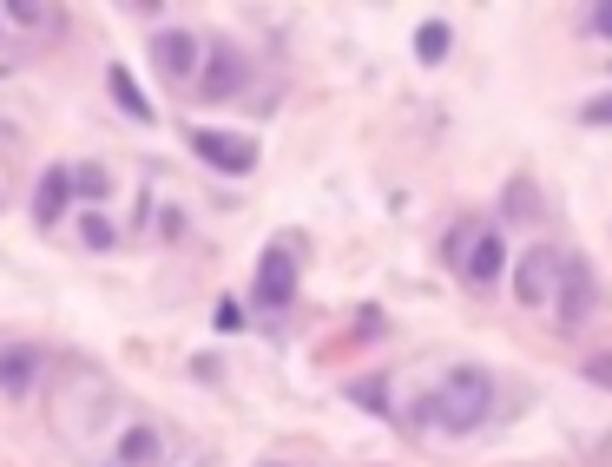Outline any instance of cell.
Masks as SVG:
<instances>
[{"instance_id": "2e32d148", "label": "cell", "mask_w": 612, "mask_h": 467, "mask_svg": "<svg viewBox=\"0 0 612 467\" xmlns=\"http://www.w3.org/2000/svg\"><path fill=\"white\" fill-rule=\"evenodd\" d=\"M0 14H7V20H20V27H47V20H53V7H40V0H7Z\"/></svg>"}, {"instance_id": "9c48e42d", "label": "cell", "mask_w": 612, "mask_h": 467, "mask_svg": "<svg viewBox=\"0 0 612 467\" xmlns=\"http://www.w3.org/2000/svg\"><path fill=\"white\" fill-rule=\"evenodd\" d=\"M40 389V349L33 343H14V336H0V395H33Z\"/></svg>"}, {"instance_id": "7a4b0ae2", "label": "cell", "mask_w": 612, "mask_h": 467, "mask_svg": "<svg viewBox=\"0 0 612 467\" xmlns=\"http://www.w3.org/2000/svg\"><path fill=\"white\" fill-rule=\"evenodd\" d=\"M560 277H566V257L553 244H527L514 264V296L527 310H547L553 296H560Z\"/></svg>"}, {"instance_id": "277c9868", "label": "cell", "mask_w": 612, "mask_h": 467, "mask_svg": "<svg viewBox=\"0 0 612 467\" xmlns=\"http://www.w3.org/2000/svg\"><path fill=\"white\" fill-rule=\"evenodd\" d=\"M244 79H251V60H244L231 40H211V47H204V73H198L191 93H198L204 106H224L231 93H244Z\"/></svg>"}, {"instance_id": "7c38bea8", "label": "cell", "mask_w": 612, "mask_h": 467, "mask_svg": "<svg viewBox=\"0 0 612 467\" xmlns=\"http://www.w3.org/2000/svg\"><path fill=\"white\" fill-rule=\"evenodd\" d=\"M106 93H112V106L126 112L132 125H152V119H158V112H152V99L139 93V79H132L126 66H106Z\"/></svg>"}, {"instance_id": "ac0fdd59", "label": "cell", "mask_w": 612, "mask_h": 467, "mask_svg": "<svg viewBox=\"0 0 612 467\" xmlns=\"http://www.w3.org/2000/svg\"><path fill=\"white\" fill-rule=\"evenodd\" d=\"M211 323H218L224 336H237V329H244V303H231V296H224L218 310H211Z\"/></svg>"}, {"instance_id": "44dd1931", "label": "cell", "mask_w": 612, "mask_h": 467, "mask_svg": "<svg viewBox=\"0 0 612 467\" xmlns=\"http://www.w3.org/2000/svg\"><path fill=\"white\" fill-rule=\"evenodd\" d=\"M349 395H356L362 408H382V415H389V395H382V382H356V389H349Z\"/></svg>"}, {"instance_id": "7402d4cb", "label": "cell", "mask_w": 612, "mask_h": 467, "mask_svg": "<svg viewBox=\"0 0 612 467\" xmlns=\"http://www.w3.org/2000/svg\"><path fill=\"white\" fill-rule=\"evenodd\" d=\"M507 211L527 218V211H534V185H507Z\"/></svg>"}, {"instance_id": "e0dca14e", "label": "cell", "mask_w": 612, "mask_h": 467, "mask_svg": "<svg viewBox=\"0 0 612 467\" xmlns=\"http://www.w3.org/2000/svg\"><path fill=\"white\" fill-rule=\"evenodd\" d=\"M474 231H481V224H455V231L441 237V257H448V264L461 270V257H468V244H474Z\"/></svg>"}, {"instance_id": "9a60e30c", "label": "cell", "mask_w": 612, "mask_h": 467, "mask_svg": "<svg viewBox=\"0 0 612 467\" xmlns=\"http://www.w3.org/2000/svg\"><path fill=\"white\" fill-rule=\"evenodd\" d=\"M73 198L106 204L112 198V172H106V165H73Z\"/></svg>"}, {"instance_id": "52a82bcc", "label": "cell", "mask_w": 612, "mask_h": 467, "mask_svg": "<svg viewBox=\"0 0 612 467\" xmlns=\"http://www.w3.org/2000/svg\"><path fill=\"white\" fill-rule=\"evenodd\" d=\"M290 296H297V257L283 244H270L257 257V283H251V303L257 310H290Z\"/></svg>"}, {"instance_id": "6da1fadb", "label": "cell", "mask_w": 612, "mask_h": 467, "mask_svg": "<svg viewBox=\"0 0 612 467\" xmlns=\"http://www.w3.org/2000/svg\"><path fill=\"white\" fill-rule=\"evenodd\" d=\"M494 389H501L494 369H481V362H455V369L415 402V428H435V435H474V428L494 415Z\"/></svg>"}, {"instance_id": "d6986e66", "label": "cell", "mask_w": 612, "mask_h": 467, "mask_svg": "<svg viewBox=\"0 0 612 467\" xmlns=\"http://www.w3.org/2000/svg\"><path fill=\"white\" fill-rule=\"evenodd\" d=\"M586 33H593V40H612V0L586 7Z\"/></svg>"}, {"instance_id": "8fae6325", "label": "cell", "mask_w": 612, "mask_h": 467, "mask_svg": "<svg viewBox=\"0 0 612 467\" xmlns=\"http://www.w3.org/2000/svg\"><path fill=\"white\" fill-rule=\"evenodd\" d=\"M112 461H119V467H158V461H165V435H158L152 421H132V428H119Z\"/></svg>"}, {"instance_id": "8992f818", "label": "cell", "mask_w": 612, "mask_h": 467, "mask_svg": "<svg viewBox=\"0 0 612 467\" xmlns=\"http://www.w3.org/2000/svg\"><path fill=\"white\" fill-rule=\"evenodd\" d=\"M191 152L211 165V172H224V178H244V172H257V139H244V132H191Z\"/></svg>"}, {"instance_id": "5b68a950", "label": "cell", "mask_w": 612, "mask_h": 467, "mask_svg": "<svg viewBox=\"0 0 612 467\" xmlns=\"http://www.w3.org/2000/svg\"><path fill=\"white\" fill-rule=\"evenodd\" d=\"M461 283L468 290H494V283H507V231L501 224H481L468 244V257H461Z\"/></svg>"}, {"instance_id": "ffe728a7", "label": "cell", "mask_w": 612, "mask_h": 467, "mask_svg": "<svg viewBox=\"0 0 612 467\" xmlns=\"http://www.w3.org/2000/svg\"><path fill=\"white\" fill-rule=\"evenodd\" d=\"M580 119H586V125H612V93L586 99V106H580Z\"/></svg>"}, {"instance_id": "5bb4252c", "label": "cell", "mask_w": 612, "mask_h": 467, "mask_svg": "<svg viewBox=\"0 0 612 467\" xmlns=\"http://www.w3.org/2000/svg\"><path fill=\"white\" fill-rule=\"evenodd\" d=\"M73 231H79V244H86V250H112V244H119V231H112L106 211H79Z\"/></svg>"}, {"instance_id": "603a6c76", "label": "cell", "mask_w": 612, "mask_h": 467, "mask_svg": "<svg viewBox=\"0 0 612 467\" xmlns=\"http://www.w3.org/2000/svg\"><path fill=\"white\" fill-rule=\"evenodd\" d=\"M586 375H593L599 389H612V349H606V356H593V362H586Z\"/></svg>"}, {"instance_id": "4fadbf2b", "label": "cell", "mask_w": 612, "mask_h": 467, "mask_svg": "<svg viewBox=\"0 0 612 467\" xmlns=\"http://www.w3.org/2000/svg\"><path fill=\"white\" fill-rule=\"evenodd\" d=\"M448 47H455L448 20H422V27H415V60H422V66H441V60H448Z\"/></svg>"}, {"instance_id": "ba28073f", "label": "cell", "mask_w": 612, "mask_h": 467, "mask_svg": "<svg viewBox=\"0 0 612 467\" xmlns=\"http://www.w3.org/2000/svg\"><path fill=\"white\" fill-rule=\"evenodd\" d=\"M593 310H599L593 270H586V257H566V277H560V296H553V316H560V329H580Z\"/></svg>"}, {"instance_id": "3957f363", "label": "cell", "mask_w": 612, "mask_h": 467, "mask_svg": "<svg viewBox=\"0 0 612 467\" xmlns=\"http://www.w3.org/2000/svg\"><path fill=\"white\" fill-rule=\"evenodd\" d=\"M204 47H211V40H204V33H191V27H158V33H152V66L172 79V86H198Z\"/></svg>"}, {"instance_id": "30bf717a", "label": "cell", "mask_w": 612, "mask_h": 467, "mask_svg": "<svg viewBox=\"0 0 612 467\" xmlns=\"http://www.w3.org/2000/svg\"><path fill=\"white\" fill-rule=\"evenodd\" d=\"M66 204H73V165L40 172V185H33V224H40V231H53V224L66 218Z\"/></svg>"}]
</instances>
